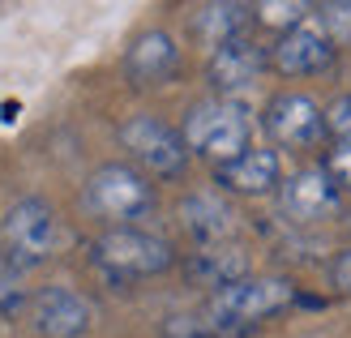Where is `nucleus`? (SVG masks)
<instances>
[{"instance_id": "nucleus-1", "label": "nucleus", "mask_w": 351, "mask_h": 338, "mask_svg": "<svg viewBox=\"0 0 351 338\" xmlns=\"http://www.w3.org/2000/svg\"><path fill=\"white\" fill-rule=\"evenodd\" d=\"M180 133L189 154H202L215 167H227L253 150V120L236 99H206L197 108H189Z\"/></svg>"}, {"instance_id": "nucleus-2", "label": "nucleus", "mask_w": 351, "mask_h": 338, "mask_svg": "<svg viewBox=\"0 0 351 338\" xmlns=\"http://www.w3.org/2000/svg\"><path fill=\"white\" fill-rule=\"evenodd\" d=\"M90 265L112 282H137L171 270L176 253L163 236H150L142 227H108L90 240Z\"/></svg>"}, {"instance_id": "nucleus-3", "label": "nucleus", "mask_w": 351, "mask_h": 338, "mask_svg": "<svg viewBox=\"0 0 351 338\" xmlns=\"http://www.w3.org/2000/svg\"><path fill=\"white\" fill-rule=\"evenodd\" d=\"M295 304V287L287 278H274V274H249L232 282V287H223L206 300V317L227 334H240L257 322H270V317L287 313Z\"/></svg>"}, {"instance_id": "nucleus-4", "label": "nucleus", "mask_w": 351, "mask_h": 338, "mask_svg": "<svg viewBox=\"0 0 351 338\" xmlns=\"http://www.w3.org/2000/svg\"><path fill=\"white\" fill-rule=\"evenodd\" d=\"M82 202L103 223L133 227L137 219H146L154 210V184H150V176H142L133 163H103V167L90 171Z\"/></svg>"}, {"instance_id": "nucleus-5", "label": "nucleus", "mask_w": 351, "mask_h": 338, "mask_svg": "<svg viewBox=\"0 0 351 338\" xmlns=\"http://www.w3.org/2000/svg\"><path fill=\"white\" fill-rule=\"evenodd\" d=\"M120 146L129 150L133 167L142 176H154V180H180L189 171V146L184 133L171 129L159 116H129L120 124Z\"/></svg>"}, {"instance_id": "nucleus-6", "label": "nucleus", "mask_w": 351, "mask_h": 338, "mask_svg": "<svg viewBox=\"0 0 351 338\" xmlns=\"http://www.w3.org/2000/svg\"><path fill=\"white\" fill-rule=\"evenodd\" d=\"M0 244H5V257L17 261L22 270L43 265L51 253L60 248V219L43 197H22L5 210L0 219Z\"/></svg>"}, {"instance_id": "nucleus-7", "label": "nucleus", "mask_w": 351, "mask_h": 338, "mask_svg": "<svg viewBox=\"0 0 351 338\" xmlns=\"http://www.w3.org/2000/svg\"><path fill=\"white\" fill-rule=\"evenodd\" d=\"M261 129H266L270 141L283 146V150H317L330 137L326 133V108H317L308 95H295V90H283V95H274L266 103Z\"/></svg>"}, {"instance_id": "nucleus-8", "label": "nucleus", "mask_w": 351, "mask_h": 338, "mask_svg": "<svg viewBox=\"0 0 351 338\" xmlns=\"http://www.w3.org/2000/svg\"><path fill=\"white\" fill-rule=\"evenodd\" d=\"M335 60H339L335 39L322 30V22H308V17L300 26L283 30L278 43L270 47V64L283 77H322V73L335 69Z\"/></svg>"}, {"instance_id": "nucleus-9", "label": "nucleus", "mask_w": 351, "mask_h": 338, "mask_svg": "<svg viewBox=\"0 0 351 338\" xmlns=\"http://www.w3.org/2000/svg\"><path fill=\"white\" fill-rule=\"evenodd\" d=\"M30 322L43 338H86L95 326V309L82 291L64 287V282H51L39 287L30 300Z\"/></svg>"}, {"instance_id": "nucleus-10", "label": "nucleus", "mask_w": 351, "mask_h": 338, "mask_svg": "<svg viewBox=\"0 0 351 338\" xmlns=\"http://www.w3.org/2000/svg\"><path fill=\"white\" fill-rule=\"evenodd\" d=\"M339 202L343 193L326 176V167H304L287 176L283 189H278V206H283V215L291 223H322L330 215H339Z\"/></svg>"}, {"instance_id": "nucleus-11", "label": "nucleus", "mask_w": 351, "mask_h": 338, "mask_svg": "<svg viewBox=\"0 0 351 338\" xmlns=\"http://www.w3.org/2000/svg\"><path fill=\"white\" fill-rule=\"evenodd\" d=\"M266 69H270V47H261L253 34H244V39H232V43L210 51L206 77L219 95H236L244 86H253Z\"/></svg>"}, {"instance_id": "nucleus-12", "label": "nucleus", "mask_w": 351, "mask_h": 338, "mask_svg": "<svg viewBox=\"0 0 351 338\" xmlns=\"http://www.w3.org/2000/svg\"><path fill=\"white\" fill-rule=\"evenodd\" d=\"M180 69V47L167 30H142L125 51V77L133 86H167Z\"/></svg>"}, {"instance_id": "nucleus-13", "label": "nucleus", "mask_w": 351, "mask_h": 338, "mask_svg": "<svg viewBox=\"0 0 351 338\" xmlns=\"http://www.w3.org/2000/svg\"><path fill=\"white\" fill-rule=\"evenodd\" d=\"M215 184L223 193H240V197H266V193H278V189H283V163H278V150L253 146L249 154H240L236 163L215 167Z\"/></svg>"}, {"instance_id": "nucleus-14", "label": "nucleus", "mask_w": 351, "mask_h": 338, "mask_svg": "<svg viewBox=\"0 0 351 338\" xmlns=\"http://www.w3.org/2000/svg\"><path fill=\"white\" fill-rule=\"evenodd\" d=\"M184 278L193 287H206L215 295L223 287H232V282L249 278V257H244V248H236V244H206L184 261Z\"/></svg>"}, {"instance_id": "nucleus-15", "label": "nucleus", "mask_w": 351, "mask_h": 338, "mask_svg": "<svg viewBox=\"0 0 351 338\" xmlns=\"http://www.w3.org/2000/svg\"><path fill=\"white\" fill-rule=\"evenodd\" d=\"M236 223V210L227 206L219 193H189L180 202V227L189 231L202 248L206 244H223L227 231Z\"/></svg>"}, {"instance_id": "nucleus-16", "label": "nucleus", "mask_w": 351, "mask_h": 338, "mask_svg": "<svg viewBox=\"0 0 351 338\" xmlns=\"http://www.w3.org/2000/svg\"><path fill=\"white\" fill-rule=\"evenodd\" d=\"M253 22H257V9L240 5V0H232V5H202L197 13H193V30H197V39H206L210 47L244 39Z\"/></svg>"}, {"instance_id": "nucleus-17", "label": "nucleus", "mask_w": 351, "mask_h": 338, "mask_svg": "<svg viewBox=\"0 0 351 338\" xmlns=\"http://www.w3.org/2000/svg\"><path fill=\"white\" fill-rule=\"evenodd\" d=\"M163 338H223V330L206 317V309H197V313H171L163 322Z\"/></svg>"}, {"instance_id": "nucleus-18", "label": "nucleus", "mask_w": 351, "mask_h": 338, "mask_svg": "<svg viewBox=\"0 0 351 338\" xmlns=\"http://www.w3.org/2000/svg\"><path fill=\"white\" fill-rule=\"evenodd\" d=\"M22 265L9 261L5 253H0V313H17L26 300V282H22Z\"/></svg>"}, {"instance_id": "nucleus-19", "label": "nucleus", "mask_w": 351, "mask_h": 338, "mask_svg": "<svg viewBox=\"0 0 351 338\" xmlns=\"http://www.w3.org/2000/svg\"><path fill=\"white\" fill-rule=\"evenodd\" d=\"M317 22L322 30L335 39V47H347L351 43V0H335V5H322L317 9Z\"/></svg>"}, {"instance_id": "nucleus-20", "label": "nucleus", "mask_w": 351, "mask_h": 338, "mask_svg": "<svg viewBox=\"0 0 351 338\" xmlns=\"http://www.w3.org/2000/svg\"><path fill=\"white\" fill-rule=\"evenodd\" d=\"M326 176L339 184V193H351V141H339L335 150L326 154Z\"/></svg>"}, {"instance_id": "nucleus-21", "label": "nucleus", "mask_w": 351, "mask_h": 338, "mask_svg": "<svg viewBox=\"0 0 351 338\" xmlns=\"http://www.w3.org/2000/svg\"><path fill=\"white\" fill-rule=\"evenodd\" d=\"M326 133L339 137V141H351V95L330 99V108H326Z\"/></svg>"}, {"instance_id": "nucleus-22", "label": "nucleus", "mask_w": 351, "mask_h": 338, "mask_svg": "<svg viewBox=\"0 0 351 338\" xmlns=\"http://www.w3.org/2000/svg\"><path fill=\"white\" fill-rule=\"evenodd\" d=\"M257 9V22H283V30H291V26H300L304 22V5H253Z\"/></svg>"}, {"instance_id": "nucleus-23", "label": "nucleus", "mask_w": 351, "mask_h": 338, "mask_svg": "<svg viewBox=\"0 0 351 338\" xmlns=\"http://www.w3.org/2000/svg\"><path fill=\"white\" fill-rule=\"evenodd\" d=\"M330 287L339 295H351V248H343V253L330 261Z\"/></svg>"}]
</instances>
